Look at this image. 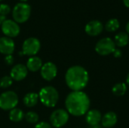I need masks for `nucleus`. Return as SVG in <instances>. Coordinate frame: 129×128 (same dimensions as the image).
Here are the masks:
<instances>
[{
  "mask_svg": "<svg viewBox=\"0 0 129 128\" xmlns=\"http://www.w3.org/2000/svg\"><path fill=\"white\" fill-rule=\"evenodd\" d=\"M91 101L85 92L72 91L70 93L65 100L66 109L69 114L79 117L85 115L89 110Z\"/></svg>",
  "mask_w": 129,
  "mask_h": 128,
  "instance_id": "f257e3e1",
  "label": "nucleus"
},
{
  "mask_svg": "<svg viewBox=\"0 0 129 128\" xmlns=\"http://www.w3.org/2000/svg\"><path fill=\"white\" fill-rule=\"evenodd\" d=\"M88 81V72L81 66H73L70 67L65 74L66 84L73 91H82L87 86Z\"/></svg>",
  "mask_w": 129,
  "mask_h": 128,
  "instance_id": "f03ea898",
  "label": "nucleus"
},
{
  "mask_svg": "<svg viewBox=\"0 0 129 128\" xmlns=\"http://www.w3.org/2000/svg\"><path fill=\"white\" fill-rule=\"evenodd\" d=\"M39 94L40 102L46 107H54L59 100V93L53 86H45L42 88Z\"/></svg>",
  "mask_w": 129,
  "mask_h": 128,
  "instance_id": "7ed1b4c3",
  "label": "nucleus"
},
{
  "mask_svg": "<svg viewBox=\"0 0 129 128\" xmlns=\"http://www.w3.org/2000/svg\"><path fill=\"white\" fill-rule=\"evenodd\" d=\"M31 14V7L25 2L17 3L13 8L12 16L14 20L17 23L26 22Z\"/></svg>",
  "mask_w": 129,
  "mask_h": 128,
  "instance_id": "20e7f679",
  "label": "nucleus"
},
{
  "mask_svg": "<svg viewBox=\"0 0 129 128\" xmlns=\"http://www.w3.org/2000/svg\"><path fill=\"white\" fill-rule=\"evenodd\" d=\"M18 102V96L14 91H8L0 95V109L2 110L11 111L16 108Z\"/></svg>",
  "mask_w": 129,
  "mask_h": 128,
  "instance_id": "39448f33",
  "label": "nucleus"
},
{
  "mask_svg": "<svg viewBox=\"0 0 129 128\" xmlns=\"http://www.w3.org/2000/svg\"><path fill=\"white\" fill-rule=\"evenodd\" d=\"M116 44L114 41L109 38H103L100 39L95 45V51L101 56H108L113 53L116 48Z\"/></svg>",
  "mask_w": 129,
  "mask_h": 128,
  "instance_id": "423d86ee",
  "label": "nucleus"
},
{
  "mask_svg": "<svg viewBox=\"0 0 129 128\" xmlns=\"http://www.w3.org/2000/svg\"><path fill=\"white\" fill-rule=\"evenodd\" d=\"M70 114L63 109L54 110L50 116V123L52 127L60 128L64 126L69 121Z\"/></svg>",
  "mask_w": 129,
  "mask_h": 128,
  "instance_id": "0eeeda50",
  "label": "nucleus"
},
{
  "mask_svg": "<svg viewBox=\"0 0 129 128\" xmlns=\"http://www.w3.org/2000/svg\"><path fill=\"white\" fill-rule=\"evenodd\" d=\"M41 48V43L39 40L34 37L26 38L22 45V53L23 55L29 57L36 56Z\"/></svg>",
  "mask_w": 129,
  "mask_h": 128,
  "instance_id": "6e6552de",
  "label": "nucleus"
},
{
  "mask_svg": "<svg viewBox=\"0 0 129 128\" xmlns=\"http://www.w3.org/2000/svg\"><path fill=\"white\" fill-rule=\"evenodd\" d=\"M1 28L4 35L11 38L17 37L20 32L18 23L12 20H5L3 23H2Z\"/></svg>",
  "mask_w": 129,
  "mask_h": 128,
  "instance_id": "1a4fd4ad",
  "label": "nucleus"
},
{
  "mask_svg": "<svg viewBox=\"0 0 129 128\" xmlns=\"http://www.w3.org/2000/svg\"><path fill=\"white\" fill-rule=\"evenodd\" d=\"M40 73L43 79L48 81H51L57 76V68L54 63L47 62L42 65L40 69Z\"/></svg>",
  "mask_w": 129,
  "mask_h": 128,
  "instance_id": "9d476101",
  "label": "nucleus"
},
{
  "mask_svg": "<svg viewBox=\"0 0 129 128\" xmlns=\"http://www.w3.org/2000/svg\"><path fill=\"white\" fill-rule=\"evenodd\" d=\"M28 74V69L23 64L19 63L12 67L10 72V76L13 81H20L26 78Z\"/></svg>",
  "mask_w": 129,
  "mask_h": 128,
  "instance_id": "9b49d317",
  "label": "nucleus"
},
{
  "mask_svg": "<svg viewBox=\"0 0 129 128\" xmlns=\"http://www.w3.org/2000/svg\"><path fill=\"white\" fill-rule=\"evenodd\" d=\"M15 44L12 38L4 36L0 38V53L4 55H11L14 53Z\"/></svg>",
  "mask_w": 129,
  "mask_h": 128,
  "instance_id": "f8f14e48",
  "label": "nucleus"
},
{
  "mask_svg": "<svg viewBox=\"0 0 129 128\" xmlns=\"http://www.w3.org/2000/svg\"><path fill=\"white\" fill-rule=\"evenodd\" d=\"M103 29H104L103 23L97 20H94L88 22L85 27V32L90 36H97L100 35L102 32Z\"/></svg>",
  "mask_w": 129,
  "mask_h": 128,
  "instance_id": "ddd939ff",
  "label": "nucleus"
},
{
  "mask_svg": "<svg viewBox=\"0 0 129 128\" xmlns=\"http://www.w3.org/2000/svg\"><path fill=\"white\" fill-rule=\"evenodd\" d=\"M101 112L98 109H90L85 114V121L89 126L99 124L101 121Z\"/></svg>",
  "mask_w": 129,
  "mask_h": 128,
  "instance_id": "4468645a",
  "label": "nucleus"
},
{
  "mask_svg": "<svg viewBox=\"0 0 129 128\" xmlns=\"http://www.w3.org/2000/svg\"><path fill=\"white\" fill-rule=\"evenodd\" d=\"M117 121V115L114 112H108L102 116L101 123L104 128H112L116 124Z\"/></svg>",
  "mask_w": 129,
  "mask_h": 128,
  "instance_id": "2eb2a0df",
  "label": "nucleus"
},
{
  "mask_svg": "<svg viewBox=\"0 0 129 128\" xmlns=\"http://www.w3.org/2000/svg\"><path fill=\"white\" fill-rule=\"evenodd\" d=\"M42 65L43 63H42V59L37 56H33V57H30L28 59L26 66L28 71L34 72H37L40 70Z\"/></svg>",
  "mask_w": 129,
  "mask_h": 128,
  "instance_id": "dca6fc26",
  "label": "nucleus"
},
{
  "mask_svg": "<svg viewBox=\"0 0 129 128\" xmlns=\"http://www.w3.org/2000/svg\"><path fill=\"white\" fill-rule=\"evenodd\" d=\"M39 100V94L36 93H33V92L26 94L23 99V104L28 108H31V107L36 106Z\"/></svg>",
  "mask_w": 129,
  "mask_h": 128,
  "instance_id": "f3484780",
  "label": "nucleus"
},
{
  "mask_svg": "<svg viewBox=\"0 0 129 128\" xmlns=\"http://www.w3.org/2000/svg\"><path fill=\"white\" fill-rule=\"evenodd\" d=\"M114 42L116 44V46H118L119 48H123L128 44L129 35L126 32H120L116 35Z\"/></svg>",
  "mask_w": 129,
  "mask_h": 128,
  "instance_id": "a211bd4d",
  "label": "nucleus"
},
{
  "mask_svg": "<svg viewBox=\"0 0 129 128\" xmlns=\"http://www.w3.org/2000/svg\"><path fill=\"white\" fill-rule=\"evenodd\" d=\"M24 112L19 108H14L9 112V119L13 122H20L24 118Z\"/></svg>",
  "mask_w": 129,
  "mask_h": 128,
  "instance_id": "6ab92c4d",
  "label": "nucleus"
},
{
  "mask_svg": "<svg viewBox=\"0 0 129 128\" xmlns=\"http://www.w3.org/2000/svg\"><path fill=\"white\" fill-rule=\"evenodd\" d=\"M128 88L126 84L123 82H120L113 85V87L112 88V93L116 97H122L125 94Z\"/></svg>",
  "mask_w": 129,
  "mask_h": 128,
  "instance_id": "aec40b11",
  "label": "nucleus"
},
{
  "mask_svg": "<svg viewBox=\"0 0 129 128\" xmlns=\"http://www.w3.org/2000/svg\"><path fill=\"white\" fill-rule=\"evenodd\" d=\"M119 22L117 19L116 18H113L109 20L105 25V29L107 32H116L119 28Z\"/></svg>",
  "mask_w": 129,
  "mask_h": 128,
  "instance_id": "412c9836",
  "label": "nucleus"
},
{
  "mask_svg": "<svg viewBox=\"0 0 129 128\" xmlns=\"http://www.w3.org/2000/svg\"><path fill=\"white\" fill-rule=\"evenodd\" d=\"M24 118H25L26 121L30 124H37L39 120V115L36 112H33V111H30V112H28L27 113H26Z\"/></svg>",
  "mask_w": 129,
  "mask_h": 128,
  "instance_id": "4be33fe9",
  "label": "nucleus"
},
{
  "mask_svg": "<svg viewBox=\"0 0 129 128\" xmlns=\"http://www.w3.org/2000/svg\"><path fill=\"white\" fill-rule=\"evenodd\" d=\"M13 83V79L11 78V76H3L1 79H0V88L5 89L8 88L9 87H11V85Z\"/></svg>",
  "mask_w": 129,
  "mask_h": 128,
  "instance_id": "5701e85b",
  "label": "nucleus"
},
{
  "mask_svg": "<svg viewBox=\"0 0 129 128\" xmlns=\"http://www.w3.org/2000/svg\"><path fill=\"white\" fill-rule=\"evenodd\" d=\"M11 11V8L7 4H1L0 5V15L6 16Z\"/></svg>",
  "mask_w": 129,
  "mask_h": 128,
  "instance_id": "b1692460",
  "label": "nucleus"
},
{
  "mask_svg": "<svg viewBox=\"0 0 129 128\" xmlns=\"http://www.w3.org/2000/svg\"><path fill=\"white\" fill-rule=\"evenodd\" d=\"M53 127L51 125V124L46 122V121H40L36 124V126L34 128H52Z\"/></svg>",
  "mask_w": 129,
  "mask_h": 128,
  "instance_id": "393cba45",
  "label": "nucleus"
},
{
  "mask_svg": "<svg viewBox=\"0 0 129 128\" xmlns=\"http://www.w3.org/2000/svg\"><path fill=\"white\" fill-rule=\"evenodd\" d=\"M14 62V58L12 56V54L11 55H6L5 57V63L8 65V66H11Z\"/></svg>",
  "mask_w": 129,
  "mask_h": 128,
  "instance_id": "a878e982",
  "label": "nucleus"
},
{
  "mask_svg": "<svg viewBox=\"0 0 129 128\" xmlns=\"http://www.w3.org/2000/svg\"><path fill=\"white\" fill-rule=\"evenodd\" d=\"M113 54L114 57H116V58H119V57H121L122 56V51H121L120 49L116 48L115 51H113Z\"/></svg>",
  "mask_w": 129,
  "mask_h": 128,
  "instance_id": "bb28decb",
  "label": "nucleus"
},
{
  "mask_svg": "<svg viewBox=\"0 0 129 128\" xmlns=\"http://www.w3.org/2000/svg\"><path fill=\"white\" fill-rule=\"evenodd\" d=\"M5 20H7L5 16H4V15H0V22H1V23H3Z\"/></svg>",
  "mask_w": 129,
  "mask_h": 128,
  "instance_id": "cd10ccee",
  "label": "nucleus"
},
{
  "mask_svg": "<svg viewBox=\"0 0 129 128\" xmlns=\"http://www.w3.org/2000/svg\"><path fill=\"white\" fill-rule=\"evenodd\" d=\"M122 1H123L124 5L129 8V0H122Z\"/></svg>",
  "mask_w": 129,
  "mask_h": 128,
  "instance_id": "c85d7f7f",
  "label": "nucleus"
},
{
  "mask_svg": "<svg viewBox=\"0 0 129 128\" xmlns=\"http://www.w3.org/2000/svg\"><path fill=\"white\" fill-rule=\"evenodd\" d=\"M125 29H126V33L129 35V21L127 23L126 26H125Z\"/></svg>",
  "mask_w": 129,
  "mask_h": 128,
  "instance_id": "c756f323",
  "label": "nucleus"
},
{
  "mask_svg": "<svg viewBox=\"0 0 129 128\" xmlns=\"http://www.w3.org/2000/svg\"><path fill=\"white\" fill-rule=\"evenodd\" d=\"M88 128H104L100 124H98V125H94V126H89Z\"/></svg>",
  "mask_w": 129,
  "mask_h": 128,
  "instance_id": "7c9ffc66",
  "label": "nucleus"
},
{
  "mask_svg": "<svg viewBox=\"0 0 129 128\" xmlns=\"http://www.w3.org/2000/svg\"><path fill=\"white\" fill-rule=\"evenodd\" d=\"M126 83H127L128 85H129V72L128 73L127 77H126Z\"/></svg>",
  "mask_w": 129,
  "mask_h": 128,
  "instance_id": "2f4dec72",
  "label": "nucleus"
},
{
  "mask_svg": "<svg viewBox=\"0 0 129 128\" xmlns=\"http://www.w3.org/2000/svg\"><path fill=\"white\" fill-rule=\"evenodd\" d=\"M20 1H21V2H26L27 0H20Z\"/></svg>",
  "mask_w": 129,
  "mask_h": 128,
  "instance_id": "473e14b6",
  "label": "nucleus"
},
{
  "mask_svg": "<svg viewBox=\"0 0 129 128\" xmlns=\"http://www.w3.org/2000/svg\"><path fill=\"white\" fill-rule=\"evenodd\" d=\"M1 24H2V23H1V22H0V25H1Z\"/></svg>",
  "mask_w": 129,
  "mask_h": 128,
  "instance_id": "72a5a7b5",
  "label": "nucleus"
},
{
  "mask_svg": "<svg viewBox=\"0 0 129 128\" xmlns=\"http://www.w3.org/2000/svg\"><path fill=\"white\" fill-rule=\"evenodd\" d=\"M1 1H2V0H0V2H1Z\"/></svg>",
  "mask_w": 129,
  "mask_h": 128,
  "instance_id": "f704fd0d",
  "label": "nucleus"
}]
</instances>
